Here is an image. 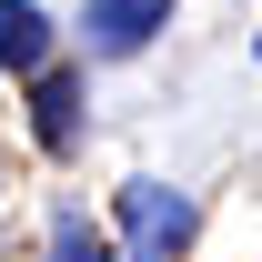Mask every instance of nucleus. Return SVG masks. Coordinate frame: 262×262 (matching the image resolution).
Instances as JSON below:
<instances>
[{"label": "nucleus", "instance_id": "nucleus-1", "mask_svg": "<svg viewBox=\"0 0 262 262\" xmlns=\"http://www.w3.org/2000/svg\"><path fill=\"white\" fill-rule=\"evenodd\" d=\"M192 192H171V182H121V262H182L192 252Z\"/></svg>", "mask_w": 262, "mask_h": 262}, {"label": "nucleus", "instance_id": "nucleus-2", "mask_svg": "<svg viewBox=\"0 0 262 262\" xmlns=\"http://www.w3.org/2000/svg\"><path fill=\"white\" fill-rule=\"evenodd\" d=\"M81 121H91L81 71H71V61H40V71H31V131H40V151H71V141H81Z\"/></svg>", "mask_w": 262, "mask_h": 262}, {"label": "nucleus", "instance_id": "nucleus-3", "mask_svg": "<svg viewBox=\"0 0 262 262\" xmlns=\"http://www.w3.org/2000/svg\"><path fill=\"white\" fill-rule=\"evenodd\" d=\"M171 0H81V40H91L101 61H131V51H151Z\"/></svg>", "mask_w": 262, "mask_h": 262}, {"label": "nucleus", "instance_id": "nucleus-4", "mask_svg": "<svg viewBox=\"0 0 262 262\" xmlns=\"http://www.w3.org/2000/svg\"><path fill=\"white\" fill-rule=\"evenodd\" d=\"M51 61V10L40 0H0V71H40Z\"/></svg>", "mask_w": 262, "mask_h": 262}, {"label": "nucleus", "instance_id": "nucleus-5", "mask_svg": "<svg viewBox=\"0 0 262 262\" xmlns=\"http://www.w3.org/2000/svg\"><path fill=\"white\" fill-rule=\"evenodd\" d=\"M51 262H121V252L101 242V222H81V212H61V222H51Z\"/></svg>", "mask_w": 262, "mask_h": 262}]
</instances>
